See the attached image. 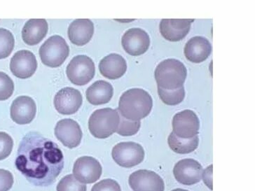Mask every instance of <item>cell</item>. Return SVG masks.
<instances>
[{
	"instance_id": "obj_1",
	"label": "cell",
	"mask_w": 255,
	"mask_h": 191,
	"mask_svg": "<svg viewBox=\"0 0 255 191\" xmlns=\"http://www.w3.org/2000/svg\"><path fill=\"white\" fill-rule=\"evenodd\" d=\"M17 170L36 187H49L64 168L63 152L58 145L37 132L24 136L15 162Z\"/></svg>"
},
{
	"instance_id": "obj_2",
	"label": "cell",
	"mask_w": 255,
	"mask_h": 191,
	"mask_svg": "<svg viewBox=\"0 0 255 191\" xmlns=\"http://www.w3.org/2000/svg\"><path fill=\"white\" fill-rule=\"evenodd\" d=\"M152 106V98L146 91L131 89L121 96L117 110L128 120L140 121L150 113Z\"/></svg>"
},
{
	"instance_id": "obj_3",
	"label": "cell",
	"mask_w": 255,
	"mask_h": 191,
	"mask_svg": "<svg viewBox=\"0 0 255 191\" xmlns=\"http://www.w3.org/2000/svg\"><path fill=\"white\" fill-rule=\"evenodd\" d=\"M154 76L158 87L165 90H175L183 87L187 70L180 60L167 59L158 64Z\"/></svg>"
},
{
	"instance_id": "obj_4",
	"label": "cell",
	"mask_w": 255,
	"mask_h": 191,
	"mask_svg": "<svg viewBox=\"0 0 255 191\" xmlns=\"http://www.w3.org/2000/svg\"><path fill=\"white\" fill-rule=\"evenodd\" d=\"M120 123L118 110L111 108L98 109L89 118V131L96 138L106 139L117 132Z\"/></svg>"
},
{
	"instance_id": "obj_5",
	"label": "cell",
	"mask_w": 255,
	"mask_h": 191,
	"mask_svg": "<svg viewBox=\"0 0 255 191\" xmlns=\"http://www.w3.org/2000/svg\"><path fill=\"white\" fill-rule=\"evenodd\" d=\"M41 62L49 68L61 66L70 54V48L66 41L58 35L49 37L41 45L39 51Z\"/></svg>"
},
{
	"instance_id": "obj_6",
	"label": "cell",
	"mask_w": 255,
	"mask_h": 191,
	"mask_svg": "<svg viewBox=\"0 0 255 191\" xmlns=\"http://www.w3.org/2000/svg\"><path fill=\"white\" fill-rule=\"evenodd\" d=\"M66 74L69 80L75 85H87L94 79L96 67L91 58L80 55L72 58L67 67Z\"/></svg>"
},
{
	"instance_id": "obj_7",
	"label": "cell",
	"mask_w": 255,
	"mask_h": 191,
	"mask_svg": "<svg viewBox=\"0 0 255 191\" xmlns=\"http://www.w3.org/2000/svg\"><path fill=\"white\" fill-rule=\"evenodd\" d=\"M144 150L140 144L121 142L114 146L112 156L117 164L122 168H130L140 164L144 158Z\"/></svg>"
},
{
	"instance_id": "obj_8",
	"label": "cell",
	"mask_w": 255,
	"mask_h": 191,
	"mask_svg": "<svg viewBox=\"0 0 255 191\" xmlns=\"http://www.w3.org/2000/svg\"><path fill=\"white\" fill-rule=\"evenodd\" d=\"M172 125L173 132L180 138H192L199 135V118L191 110L186 109L177 113L173 117Z\"/></svg>"
},
{
	"instance_id": "obj_9",
	"label": "cell",
	"mask_w": 255,
	"mask_h": 191,
	"mask_svg": "<svg viewBox=\"0 0 255 191\" xmlns=\"http://www.w3.org/2000/svg\"><path fill=\"white\" fill-rule=\"evenodd\" d=\"M103 168L96 158L83 156L76 161L73 175L79 182L84 184L95 183L101 178Z\"/></svg>"
},
{
	"instance_id": "obj_10",
	"label": "cell",
	"mask_w": 255,
	"mask_h": 191,
	"mask_svg": "<svg viewBox=\"0 0 255 191\" xmlns=\"http://www.w3.org/2000/svg\"><path fill=\"white\" fill-rule=\"evenodd\" d=\"M129 185L133 191H164L163 179L155 172L137 170L129 177Z\"/></svg>"
},
{
	"instance_id": "obj_11",
	"label": "cell",
	"mask_w": 255,
	"mask_h": 191,
	"mask_svg": "<svg viewBox=\"0 0 255 191\" xmlns=\"http://www.w3.org/2000/svg\"><path fill=\"white\" fill-rule=\"evenodd\" d=\"M203 167L194 159H182L177 162L173 169L175 180L181 184L192 186L199 183L202 179Z\"/></svg>"
},
{
	"instance_id": "obj_12",
	"label": "cell",
	"mask_w": 255,
	"mask_h": 191,
	"mask_svg": "<svg viewBox=\"0 0 255 191\" xmlns=\"http://www.w3.org/2000/svg\"><path fill=\"white\" fill-rule=\"evenodd\" d=\"M82 94L71 87L64 88L57 93L54 97V106L60 114L71 115L77 113L82 106Z\"/></svg>"
},
{
	"instance_id": "obj_13",
	"label": "cell",
	"mask_w": 255,
	"mask_h": 191,
	"mask_svg": "<svg viewBox=\"0 0 255 191\" xmlns=\"http://www.w3.org/2000/svg\"><path fill=\"white\" fill-rule=\"evenodd\" d=\"M122 44L124 51L129 55L138 56L147 51L150 46V38L142 29H129L122 37Z\"/></svg>"
},
{
	"instance_id": "obj_14",
	"label": "cell",
	"mask_w": 255,
	"mask_h": 191,
	"mask_svg": "<svg viewBox=\"0 0 255 191\" xmlns=\"http://www.w3.org/2000/svg\"><path fill=\"white\" fill-rule=\"evenodd\" d=\"M55 135L64 146L74 149L80 144L83 133L80 125L75 120L66 118L57 123Z\"/></svg>"
},
{
	"instance_id": "obj_15",
	"label": "cell",
	"mask_w": 255,
	"mask_h": 191,
	"mask_svg": "<svg viewBox=\"0 0 255 191\" xmlns=\"http://www.w3.org/2000/svg\"><path fill=\"white\" fill-rule=\"evenodd\" d=\"M37 69V61L33 53L21 50L15 53L10 63V70L15 77L26 79L33 76Z\"/></svg>"
},
{
	"instance_id": "obj_16",
	"label": "cell",
	"mask_w": 255,
	"mask_h": 191,
	"mask_svg": "<svg viewBox=\"0 0 255 191\" xmlns=\"http://www.w3.org/2000/svg\"><path fill=\"white\" fill-rule=\"evenodd\" d=\"M10 112L15 123L26 125L35 118L37 106L33 99L28 96H19L12 102Z\"/></svg>"
},
{
	"instance_id": "obj_17",
	"label": "cell",
	"mask_w": 255,
	"mask_h": 191,
	"mask_svg": "<svg viewBox=\"0 0 255 191\" xmlns=\"http://www.w3.org/2000/svg\"><path fill=\"white\" fill-rule=\"evenodd\" d=\"M194 19H163L159 25L161 35L166 40H182L190 31Z\"/></svg>"
},
{
	"instance_id": "obj_18",
	"label": "cell",
	"mask_w": 255,
	"mask_h": 191,
	"mask_svg": "<svg viewBox=\"0 0 255 191\" xmlns=\"http://www.w3.org/2000/svg\"><path fill=\"white\" fill-rule=\"evenodd\" d=\"M212 46L209 40L203 37H194L187 41L184 46V56L194 63H201L211 54Z\"/></svg>"
},
{
	"instance_id": "obj_19",
	"label": "cell",
	"mask_w": 255,
	"mask_h": 191,
	"mask_svg": "<svg viewBox=\"0 0 255 191\" xmlns=\"http://www.w3.org/2000/svg\"><path fill=\"white\" fill-rule=\"evenodd\" d=\"M68 34L72 44L78 46L86 45L94 36V23L89 19H77L70 24Z\"/></svg>"
},
{
	"instance_id": "obj_20",
	"label": "cell",
	"mask_w": 255,
	"mask_h": 191,
	"mask_svg": "<svg viewBox=\"0 0 255 191\" xmlns=\"http://www.w3.org/2000/svg\"><path fill=\"white\" fill-rule=\"evenodd\" d=\"M99 70L105 78L115 80L125 75L127 70V61L120 55L111 53L100 62Z\"/></svg>"
},
{
	"instance_id": "obj_21",
	"label": "cell",
	"mask_w": 255,
	"mask_h": 191,
	"mask_svg": "<svg viewBox=\"0 0 255 191\" xmlns=\"http://www.w3.org/2000/svg\"><path fill=\"white\" fill-rule=\"evenodd\" d=\"M47 22L45 19H30L27 20L22 30V38L25 44L35 46L39 44L48 32Z\"/></svg>"
},
{
	"instance_id": "obj_22",
	"label": "cell",
	"mask_w": 255,
	"mask_h": 191,
	"mask_svg": "<svg viewBox=\"0 0 255 191\" xmlns=\"http://www.w3.org/2000/svg\"><path fill=\"white\" fill-rule=\"evenodd\" d=\"M87 99L90 104L101 105L107 104L113 97L114 89L110 83L105 81H97L88 88Z\"/></svg>"
},
{
	"instance_id": "obj_23",
	"label": "cell",
	"mask_w": 255,
	"mask_h": 191,
	"mask_svg": "<svg viewBox=\"0 0 255 191\" xmlns=\"http://www.w3.org/2000/svg\"><path fill=\"white\" fill-rule=\"evenodd\" d=\"M168 143L171 150L176 154H188L194 152L197 149L199 138V136L196 135L192 138L182 139L172 132L169 135Z\"/></svg>"
},
{
	"instance_id": "obj_24",
	"label": "cell",
	"mask_w": 255,
	"mask_h": 191,
	"mask_svg": "<svg viewBox=\"0 0 255 191\" xmlns=\"http://www.w3.org/2000/svg\"><path fill=\"white\" fill-rule=\"evenodd\" d=\"M158 94L162 101L169 106L180 104L185 97L184 87L175 90H165L158 87Z\"/></svg>"
},
{
	"instance_id": "obj_25",
	"label": "cell",
	"mask_w": 255,
	"mask_h": 191,
	"mask_svg": "<svg viewBox=\"0 0 255 191\" xmlns=\"http://www.w3.org/2000/svg\"><path fill=\"white\" fill-rule=\"evenodd\" d=\"M13 34L6 29L0 28V60L9 56L14 49Z\"/></svg>"
},
{
	"instance_id": "obj_26",
	"label": "cell",
	"mask_w": 255,
	"mask_h": 191,
	"mask_svg": "<svg viewBox=\"0 0 255 191\" xmlns=\"http://www.w3.org/2000/svg\"><path fill=\"white\" fill-rule=\"evenodd\" d=\"M57 191H87L85 184L79 182L73 175H67L60 181Z\"/></svg>"
},
{
	"instance_id": "obj_27",
	"label": "cell",
	"mask_w": 255,
	"mask_h": 191,
	"mask_svg": "<svg viewBox=\"0 0 255 191\" xmlns=\"http://www.w3.org/2000/svg\"><path fill=\"white\" fill-rule=\"evenodd\" d=\"M120 123L119 125L118 129L117 130V133L124 137H128V136L135 135L138 132L140 128V121H132V120H128L124 118L120 114Z\"/></svg>"
},
{
	"instance_id": "obj_28",
	"label": "cell",
	"mask_w": 255,
	"mask_h": 191,
	"mask_svg": "<svg viewBox=\"0 0 255 191\" xmlns=\"http://www.w3.org/2000/svg\"><path fill=\"white\" fill-rule=\"evenodd\" d=\"M14 91L13 80L4 72H0V101L11 97Z\"/></svg>"
},
{
	"instance_id": "obj_29",
	"label": "cell",
	"mask_w": 255,
	"mask_h": 191,
	"mask_svg": "<svg viewBox=\"0 0 255 191\" xmlns=\"http://www.w3.org/2000/svg\"><path fill=\"white\" fill-rule=\"evenodd\" d=\"M13 141L11 136L4 132H0V161L6 159L11 154Z\"/></svg>"
},
{
	"instance_id": "obj_30",
	"label": "cell",
	"mask_w": 255,
	"mask_h": 191,
	"mask_svg": "<svg viewBox=\"0 0 255 191\" xmlns=\"http://www.w3.org/2000/svg\"><path fill=\"white\" fill-rule=\"evenodd\" d=\"M91 191H122V189L116 181L108 179L95 184Z\"/></svg>"
},
{
	"instance_id": "obj_31",
	"label": "cell",
	"mask_w": 255,
	"mask_h": 191,
	"mask_svg": "<svg viewBox=\"0 0 255 191\" xmlns=\"http://www.w3.org/2000/svg\"><path fill=\"white\" fill-rule=\"evenodd\" d=\"M13 184V175L8 170L0 169V191H9Z\"/></svg>"
},
{
	"instance_id": "obj_32",
	"label": "cell",
	"mask_w": 255,
	"mask_h": 191,
	"mask_svg": "<svg viewBox=\"0 0 255 191\" xmlns=\"http://www.w3.org/2000/svg\"><path fill=\"white\" fill-rule=\"evenodd\" d=\"M213 165H210L208 167L206 170H203L202 173V179L203 182L207 186V187L209 188L210 190H213Z\"/></svg>"
},
{
	"instance_id": "obj_33",
	"label": "cell",
	"mask_w": 255,
	"mask_h": 191,
	"mask_svg": "<svg viewBox=\"0 0 255 191\" xmlns=\"http://www.w3.org/2000/svg\"><path fill=\"white\" fill-rule=\"evenodd\" d=\"M172 191H189L184 190V189H174V190H173Z\"/></svg>"
}]
</instances>
